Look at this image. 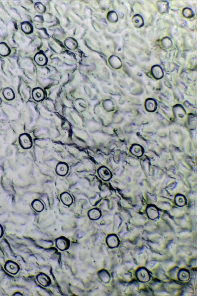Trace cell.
Returning <instances> with one entry per match:
<instances>
[{"instance_id": "cell-3", "label": "cell", "mask_w": 197, "mask_h": 296, "mask_svg": "<svg viewBox=\"0 0 197 296\" xmlns=\"http://www.w3.org/2000/svg\"><path fill=\"white\" fill-rule=\"evenodd\" d=\"M98 173L100 177L104 180H108L111 178L110 172L106 167L100 168L98 170Z\"/></svg>"}, {"instance_id": "cell-5", "label": "cell", "mask_w": 197, "mask_h": 296, "mask_svg": "<svg viewBox=\"0 0 197 296\" xmlns=\"http://www.w3.org/2000/svg\"><path fill=\"white\" fill-rule=\"evenodd\" d=\"M157 7L160 13H164L167 12L168 8V4L166 1H158L157 3Z\"/></svg>"}, {"instance_id": "cell-11", "label": "cell", "mask_w": 197, "mask_h": 296, "mask_svg": "<svg viewBox=\"0 0 197 296\" xmlns=\"http://www.w3.org/2000/svg\"><path fill=\"white\" fill-rule=\"evenodd\" d=\"M9 48L4 43L0 44V55L2 56H7L10 53Z\"/></svg>"}, {"instance_id": "cell-6", "label": "cell", "mask_w": 197, "mask_h": 296, "mask_svg": "<svg viewBox=\"0 0 197 296\" xmlns=\"http://www.w3.org/2000/svg\"><path fill=\"white\" fill-rule=\"evenodd\" d=\"M37 279L40 284L44 286H47L51 282L50 279L45 274H42L38 275Z\"/></svg>"}, {"instance_id": "cell-16", "label": "cell", "mask_w": 197, "mask_h": 296, "mask_svg": "<svg viewBox=\"0 0 197 296\" xmlns=\"http://www.w3.org/2000/svg\"><path fill=\"white\" fill-rule=\"evenodd\" d=\"M27 138L26 135H25L21 137V143L25 142V143L22 145L24 146L25 148H28L30 145V142L29 141V139H27Z\"/></svg>"}, {"instance_id": "cell-17", "label": "cell", "mask_w": 197, "mask_h": 296, "mask_svg": "<svg viewBox=\"0 0 197 296\" xmlns=\"http://www.w3.org/2000/svg\"><path fill=\"white\" fill-rule=\"evenodd\" d=\"M107 244L109 246H110V247H113V246H114L115 243H116L115 238L112 236L108 237L107 238Z\"/></svg>"}, {"instance_id": "cell-1", "label": "cell", "mask_w": 197, "mask_h": 296, "mask_svg": "<svg viewBox=\"0 0 197 296\" xmlns=\"http://www.w3.org/2000/svg\"><path fill=\"white\" fill-rule=\"evenodd\" d=\"M151 73L153 77L156 79H162L164 75L162 68L158 65H154L152 67Z\"/></svg>"}, {"instance_id": "cell-14", "label": "cell", "mask_w": 197, "mask_h": 296, "mask_svg": "<svg viewBox=\"0 0 197 296\" xmlns=\"http://www.w3.org/2000/svg\"><path fill=\"white\" fill-rule=\"evenodd\" d=\"M33 208L36 211H41L43 209V203L39 200L35 201L34 202L33 204Z\"/></svg>"}, {"instance_id": "cell-15", "label": "cell", "mask_w": 197, "mask_h": 296, "mask_svg": "<svg viewBox=\"0 0 197 296\" xmlns=\"http://www.w3.org/2000/svg\"><path fill=\"white\" fill-rule=\"evenodd\" d=\"M21 28L23 31L25 33H28L31 31V27L30 24L27 23H24L23 24L21 25Z\"/></svg>"}, {"instance_id": "cell-10", "label": "cell", "mask_w": 197, "mask_h": 296, "mask_svg": "<svg viewBox=\"0 0 197 296\" xmlns=\"http://www.w3.org/2000/svg\"><path fill=\"white\" fill-rule=\"evenodd\" d=\"M89 217L92 220H97L101 216L100 212L98 210L93 209L90 210L88 213Z\"/></svg>"}, {"instance_id": "cell-9", "label": "cell", "mask_w": 197, "mask_h": 296, "mask_svg": "<svg viewBox=\"0 0 197 296\" xmlns=\"http://www.w3.org/2000/svg\"><path fill=\"white\" fill-rule=\"evenodd\" d=\"M6 270L8 272L11 273L15 274L17 272L18 270V268L17 265L16 264L12 262H9L7 263L6 265Z\"/></svg>"}, {"instance_id": "cell-2", "label": "cell", "mask_w": 197, "mask_h": 296, "mask_svg": "<svg viewBox=\"0 0 197 296\" xmlns=\"http://www.w3.org/2000/svg\"><path fill=\"white\" fill-rule=\"evenodd\" d=\"M56 245L59 249L64 250L67 249L70 246V243L67 239L64 238H60L57 239Z\"/></svg>"}, {"instance_id": "cell-7", "label": "cell", "mask_w": 197, "mask_h": 296, "mask_svg": "<svg viewBox=\"0 0 197 296\" xmlns=\"http://www.w3.org/2000/svg\"><path fill=\"white\" fill-rule=\"evenodd\" d=\"M68 171V167L65 164H59L56 167V172L61 175H66Z\"/></svg>"}, {"instance_id": "cell-13", "label": "cell", "mask_w": 197, "mask_h": 296, "mask_svg": "<svg viewBox=\"0 0 197 296\" xmlns=\"http://www.w3.org/2000/svg\"><path fill=\"white\" fill-rule=\"evenodd\" d=\"M183 15L184 17L186 18H191L194 16L193 11L191 9L185 8L183 11Z\"/></svg>"}, {"instance_id": "cell-18", "label": "cell", "mask_w": 197, "mask_h": 296, "mask_svg": "<svg viewBox=\"0 0 197 296\" xmlns=\"http://www.w3.org/2000/svg\"><path fill=\"white\" fill-rule=\"evenodd\" d=\"M2 228H1V226H0V237L1 236V235H2Z\"/></svg>"}, {"instance_id": "cell-12", "label": "cell", "mask_w": 197, "mask_h": 296, "mask_svg": "<svg viewBox=\"0 0 197 296\" xmlns=\"http://www.w3.org/2000/svg\"><path fill=\"white\" fill-rule=\"evenodd\" d=\"M162 46L166 49L169 48L172 45V41L171 39L167 37H165L162 39Z\"/></svg>"}, {"instance_id": "cell-4", "label": "cell", "mask_w": 197, "mask_h": 296, "mask_svg": "<svg viewBox=\"0 0 197 296\" xmlns=\"http://www.w3.org/2000/svg\"><path fill=\"white\" fill-rule=\"evenodd\" d=\"M132 21L135 28H140L144 25V20L142 16L139 15H134L132 18Z\"/></svg>"}, {"instance_id": "cell-8", "label": "cell", "mask_w": 197, "mask_h": 296, "mask_svg": "<svg viewBox=\"0 0 197 296\" xmlns=\"http://www.w3.org/2000/svg\"><path fill=\"white\" fill-rule=\"evenodd\" d=\"M61 199L65 204L67 205L71 204L72 202V199L69 193H64L61 195Z\"/></svg>"}]
</instances>
